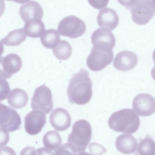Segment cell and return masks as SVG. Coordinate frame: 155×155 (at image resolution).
<instances>
[{"instance_id": "30bf717a", "label": "cell", "mask_w": 155, "mask_h": 155, "mask_svg": "<svg viewBox=\"0 0 155 155\" xmlns=\"http://www.w3.org/2000/svg\"><path fill=\"white\" fill-rule=\"evenodd\" d=\"M133 110L139 115L147 117L155 112V98L148 94H140L134 98L132 102Z\"/></svg>"}, {"instance_id": "d6986e66", "label": "cell", "mask_w": 155, "mask_h": 155, "mask_svg": "<svg viewBox=\"0 0 155 155\" xmlns=\"http://www.w3.org/2000/svg\"><path fill=\"white\" fill-rule=\"evenodd\" d=\"M28 97L23 90L15 88L10 92L7 98L8 104L12 107L20 109L24 107L27 104Z\"/></svg>"}, {"instance_id": "d6a6232c", "label": "cell", "mask_w": 155, "mask_h": 155, "mask_svg": "<svg viewBox=\"0 0 155 155\" xmlns=\"http://www.w3.org/2000/svg\"><path fill=\"white\" fill-rule=\"evenodd\" d=\"M4 51V47L2 43L0 41V58Z\"/></svg>"}, {"instance_id": "836d02e7", "label": "cell", "mask_w": 155, "mask_h": 155, "mask_svg": "<svg viewBox=\"0 0 155 155\" xmlns=\"http://www.w3.org/2000/svg\"><path fill=\"white\" fill-rule=\"evenodd\" d=\"M76 155H92L86 152L83 151L79 152Z\"/></svg>"}, {"instance_id": "5bb4252c", "label": "cell", "mask_w": 155, "mask_h": 155, "mask_svg": "<svg viewBox=\"0 0 155 155\" xmlns=\"http://www.w3.org/2000/svg\"><path fill=\"white\" fill-rule=\"evenodd\" d=\"M138 57L134 52L128 51H123L118 53L113 62V65L117 69L127 71L133 68L136 65Z\"/></svg>"}, {"instance_id": "52a82bcc", "label": "cell", "mask_w": 155, "mask_h": 155, "mask_svg": "<svg viewBox=\"0 0 155 155\" xmlns=\"http://www.w3.org/2000/svg\"><path fill=\"white\" fill-rule=\"evenodd\" d=\"M53 105L50 89L44 84L37 88L31 99L32 109L40 110L47 114L52 110Z\"/></svg>"}, {"instance_id": "603a6c76", "label": "cell", "mask_w": 155, "mask_h": 155, "mask_svg": "<svg viewBox=\"0 0 155 155\" xmlns=\"http://www.w3.org/2000/svg\"><path fill=\"white\" fill-rule=\"evenodd\" d=\"M52 51L54 55L58 59L66 60L71 56L72 48L67 41L62 40L53 48Z\"/></svg>"}, {"instance_id": "d4e9b609", "label": "cell", "mask_w": 155, "mask_h": 155, "mask_svg": "<svg viewBox=\"0 0 155 155\" xmlns=\"http://www.w3.org/2000/svg\"><path fill=\"white\" fill-rule=\"evenodd\" d=\"M10 91L8 82L5 79L0 78V101L5 99Z\"/></svg>"}, {"instance_id": "e0dca14e", "label": "cell", "mask_w": 155, "mask_h": 155, "mask_svg": "<svg viewBox=\"0 0 155 155\" xmlns=\"http://www.w3.org/2000/svg\"><path fill=\"white\" fill-rule=\"evenodd\" d=\"M137 141L132 135L123 134L118 136L116 140L115 146L120 152L129 154L134 153L137 149Z\"/></svg>"}, {"instance_id": "1f68e13d", "label": "cell", "mask_w": 155, "mask_h": 155, "mask_svg": "<svg viewBox=\"0 0 155 155\" xmlns=\"http://www.w3.org/2000/svg\"><path fill=\"white\" fill-rule=\"evenodd\" d=\"M5 5L4 1L2 0H0V17L3 14L5 9Z\"/></svg>"}, {"instance_id": "9a60e30c", "label": "cell", "mask_w": 155, "mask_h": 155, "mask_svg": "<svg viewBox=\"0 0 155 155\" xmlns=\"http://www.w3.org/2000/svg\"><path fill=\"white\" fill-rule=\"evenodd\" d=\"M119 18L116 12L113 9L106 8L101 10L97 16L99 25L112 30L117 26Z\"/></svg>"}, {"instance_id": "3957f363", "label": "cell", "mask_w": 155, "mask_h": 155, "mask_svg": "<svg viewBox=\"0 0 155 155\" xmlns=\"http://www.w3.org/2000/svg\"><path fill=\"white\" fill-rule=\"evenodd\" d=\"M92 137V129L89 123L82 119L76 121L69 135L67 144L76 154L85 151Z\"/></svg>"}, {"instance_id": "8fae6325", "label": "cell", "mask_w": 155, "mask_h": 155, "mask_svg": "<svg viewBox=\"0 0 155 155\" xmlns=\"http://www.w3.org/2000/svg\"><path fill=\"white\" fill-rule=\"evenodd\" d=\"M25 128L29 134L36 135L42 130L46 123V117L42 111L32 110L25 117Z\"/></svg>"}, {"instance_id": "6da1fadb", "label": "cell", "mask_w": 155, "mask_h": 155, "mask_svg": "<svg viewBox=\"0 0 155 155\" xmlns=\"http://www.w3.org/2000/svg\"><path fill=\"white\" fill-rule=\"evenodd\" d=\"M92 85L89 73L84 69L73 74L67 89L69 102L80 105L88 103L92 96Z\"/></svg>"}, {"instance_id": "4fadbf2b", "label": "cell", "mask_w": 155, "mask_h": 155, "mask_svg": "<svg viewBox=\"0 0 155 155\" xmlns=\"http://www.w3.org/2000/svg\"><path fill=\"white\" fill-rule=\"evenodd\" d=\"M49 121L51 125L56 130L63 131L70 127L71 119L67 110L58 107L52 112L49 116Z\"/></svg>"}, {"instance_id": "ba28073f", "label": "cell", "mask_w": 155, "mask_h": 155, "mask_svg": "<svg viewBox=\"0 0 155 155\" xmlns=\"http://www.w3.org/2000/svg\"><path fill=\"white\" fill-rule=\"evenodd\" d=\"M22 122L19 114L15 110L0 103V127L8 132L19 129Z\"/></svg>"}, {"instance_id": "7402d4cb", "label": "cell", "mask_w": 155, "mask_h": 155, "mask_svg": "<svg viewBox=\"0 0 155 155\" xmlns=\"http://www.w3.org/2000/svg\"><path fill=\"white\" fill-rule=\"evenodd\" d=\"M42 140L44 146L52 150H56L61 146L62 141L59 134L55 130L47 132L43 136Z\"/></svg>"}, {"instance_id": "7c38bea8", "label": "cell", "mask_w": 155, "mask_h": 155, "mask_svg": "<svg viewBox=\"0 0 155 155\" xmlns=\"http://www.w3.org/2000/svg\"><path fill=\"white\" fill-rule=\"evenodd\" d=\"M91 40L93 46L109 50H112L115 46L116 38L109 29L101 28L93 33Z\"/></svg>"}, {"instance_id": "4dcf8cb0", "label": "cell", "mask_w": 155, "mask_h": 155, "mask_svg": "<svg viewBox=\"0 0 155 155\" xmlns=\"http://www.w3.org/2000/svg\"><path fill=\"white\" fill-rule=\"evenodd\" d=\"M35 155H54V154L51 150L44 147L37 149Z\"/></svg>"}, {"instance_id": "7a4b0ae2", "label": "cell", "mask_w": 155, "mask_h": 155, "mask_svg": "<svg viewBox=\"0 0 155 155\" xmlns=\"http://www.w3.org/2000/svg\"><path fill=\"white\" fill-rule=\"evenodd\" d=\"M108 124L110 128L115 131L131 134L138 129L140 120L132 109H124L113 113Z\"/></svg>"}, {"instance_id": "83f0119b", "label": "cell", "mask_w": 155, "mask_h": 155, "mask_svg": "<svg viewBox=\"0 0 155 155\" xmlns=\"http://www.w3.org/2000/svg\"><path fill=\"white\" fill-rule=\"evenodd\" d=\"M9 140V136L8 131L0 127V147L7 144Z\"/></svg>"}, {"instance_id": "44dd1931", "label": "cell", "mask_w": 155, "mask_h": 155, "mask_svg": "<svg viewBox=\"0 0 155 155\" xmlns=\"http://www.w3.org/2000/svg\"><path fill=\"white\" fill-rule=\"evenodd\" d=\"M40 41L45 48L48 49L53 48L60 41L59 33L56 29L46 30L41 36Z\"/></svg>"}, {"instance_id": "4316f807", "label": "cell", "mask_w": 155, "mask_h": 155, "mask_svg": "<svg viewBox=\"0 0 155 155\" xmlns=\"http://www.w3.org/2000/svg\"><path fill=\"white\" fill-rule=\"evenodd\" d=\"M54 155H76L69 146L67 143L59 146L54 152Z\"/></svg>"}, {"instance_id": "ffe728a7", "label": "cell", "mask_w": 155, "mask_h": 155, "mask_svg": "<svg viewBox=\"0 0 155 155\" xmlns=\"http://www.w3.org/2000/svg\"><path fill=\"white\" fill-rule=\"evenodd\" d=\"M26 38L23 28H20L9 32L1 41L7 46H17L25 41Z\"/></svg>"}, {"instance_id": "484cf974", "label": "cell", "mask_w": 155, "mask_h": 155, "mask_svg": "<svg viewBox=\"0 0 155 155\" xmlns=\"http://www.w3.org/2000/svg\"><path fill=\"white\" fill-rule=\"evenodd\" d=\"M89 152L93 155H102L107 150L101 144L96 142L91 143L88 146Z\"/></svg>"}, {"instance_id": "277c9868", "label": "cell", "mask_w": 155, "mask_h": 155, "mask_svg": "<svg viewBox=\"0 0 155 155\" xmlns=\"http://www.w3.org/2000/svg\"><path fill=\"white\" fill-rule=\"evenodd\" d=\"M119 2L132 13V19L136 24L144 25L153 17L155 13V0L120 1Z\"/></svg>"}, {"instance_id": "5b68a950", "label": "cell", "mask_w": 155, "mask_h": 155, "mask_svg": "<svg viewBox=\"0 0 155 155\" xmlns=\"http://www.w3.org/2000/svg\"><path fill=\"white\" fill-rule=\"evenodd\" d=\"M86 25L81 19L74 15L65 17L59 22L58 30L61 35L70 38L82 35L86 30Z\"/></svg>"}, {"instance_id": "8992f818", "label": "cell", "mask_w": 155, "mask_h": 155, "mask_svg": "<svg viewBox=\"0 0 155 155\" xmlns=\"http://www.w3.org/2000/svg\"><path fill=\"white\" fill-rule=\"evenodd\" d=\"M113 57L112 50L93 46L87 58V65L91 70L100 71L111 63Z\"/></svg>"}, {"instance_id": "ac0fdd59", "label": "cell", "mask_w": 155, "mask_h": 155, "mask_svg": "<svg viewBox=\"0 0 155 155\" xmlns=\"http://www.w3.org/2000/svg\"><path fill=\"white\" fill-rule=\"evenodd\" d=\"M23 29L26 36L37 38L41 36L44 32L45 26L41 19L33 18L25 22Z\"/></svg>"}, {"instance_id": "f546056e", "label": "cell", "mask_w": 155, "mask_h": 155, "mask_svg": "<svg viewBox=\"0 0 155 155\" xmlns=\"http://www.w3.org/2000/svg\"><path fill=\"white\" fill-rule=\"evenodd\" d=\"M36 151L32 147H27L24 148L21 152L20 155H35Z\"/></svg>"}, {"instance_id": "cb8c5ba5", "label": "cell", "mask_w": 155, "mask_h": 155, "mask_svg": "<svg viewBox=\"0 0 155 155\" xmlns=\"http://www.w3.org/2000/svg\"><path fill=\"white\" fill-rule=\"evenodd\" d=\"M137 149L140 155H155V142L148 136L140 141Z\"/></svg>"}, {"instance_id": "2e32d148", "label": "cell", "mask_w": 155, "mask_h": 155, "mask_svg": "<svg viewBox=\"0 0 155 155\" xmlns=\"http://www.w3.org/2000/svg\"><path fill=\"white\" fill-rule=\"evenodd\" d=\"M19 12L21 18L25 22L33 18L41 19L43 15L42 6L35 1H29L22 5Z\"/></svg>"}, {"instance_id": "9c48e42d", "label": "cell", "mask_w": 155, "mask_h": 155, "mask_svg": "<svg viewBox=\"0 0 155 155\" xmlns=\"http://www.w3.org/2000/svg\"><path fill=\"white\" fill-rule=\"evenodd\" d=\"M22 65L20 57L15 53H10L0 58V78L8 79L19 71Z\"/></svg>"}, {"instance_id": "f1b7e54d", "label": "cell", "mask_w": 155, "mask_h": 155, "mask_svg": "<svg viewBox=\"0 0 155 155\" xmlns=\"http://www.w3.org/2000/svg\"><path fill=\"white\" fill-rule=\"evenodd\" d=\"M0 155H16L15 152L11 148L5 146L0 148Z\"/></svg>"}]
</instances>
